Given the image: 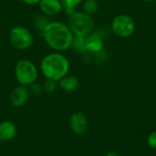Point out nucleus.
<instances>
[{
    "instance_id": "0eeeda50",
    "label": "nucleus",
    "mask_w": 156,
    "mask_h": 156,
    "mask_svg": "<svg viewBox=\"0 0 156 156\" xmlns=\"http://www.w3.org/2000/svg\"><path fill=\"white\" fill-rule=\"evenodd\" d=\"M69 128L77 135L83 134L88 129V119L86 115L82 112H77L70 115L69 117Z\"/></svg>"
},
{
    "instance_id": "f3484780",
    "label": "nucleus",
    "mask_w": 156,
    "mask_h": 156,
    "mask_svg": "<svg viewBox=\"0 0 156 156\" xmlns=\"http://www.w3.org/2000/svg\"><path fill=\"white\" fill-rule=\"evenodd\" d=\"M42 87L43 91H45L46 93H53L54 91H56L58 88V82L55 80L46 79V80L42 83Z\"/></svg>"
},
{
    "instance_id": "f03ea898",
    "label": "nucleus",
    "mask_w": 156,
    "mask_h": 156,
    "mask_svg": "<svg viewBox=\"0 0 156 156\" xmlns=\"http://www.w3.org/2000/svg\"><path fill=\"white\" fill-rule=\"evenodd\" d=\"M70 63L69 58L61 52H51L45 56L40 62V71L47 80L58 82L69 74Z\"/></svg>"
},
{
    "instance_id": "a211bd4d",
    "label": "nucleus",
    "mask_w": 156,
    "mask_h": 156,
    "mask_svg": "<svg viewBox=\"0 0 156 156\" xmlns=\"http://www.w3.org/2000/svg\"><path fill=\"white\" fill-rule=\"evenodd\" d=\"M28 90H29V93L30 94H33L35 96H38L40 95L42 92H43V87H42V84L38 83V82H34L32 83L31 85H29L28 87Z\"/></svg>"
},
{
    "instance_id": "20e7f679",
    "label": "nucleus",
    "mask_w": 156,
    "mask_h": 156,
    "mask_svg": "<svg viewBox=\"0 0 156 156\" xmlns=\"http://www.w3.org/2000/svg\"><path fill=\"white\" fill-rule=\"evenodd\" d=\"M15 78L19 85L28 87L38 78V69L35 63L27 58L18 60L15 66Z\"/></svg>"
},
{
    "instance_id": "6e6552de",
    "label": "nucleus",
    "mask_w": 156,
    "mask_h": 156,
    "mask_svg": "<svg viewBox=\"0 0 156 156\" xmlns=\"http://www.w3.org/2000/svg\"><path fill=\"white\" fill-rule=\"evenodd\" d=\"M30 97L28 88L19 85L16 87L10 93V102L16 108H21L25 106Z\"/></svg>"
},
{
    "instance_id": "f257e3e1",
    "label": "nucleus",
    "mask_w": 156,
    "mask_h": 156,
    "mask_svg": "<svg viewBox=\"0 0 156 156\" xmlns=\"http://www.w3.org/2000/svg\"><path fill=\"white\" fill-rule=\"evenodd\" d=\"M46 44L54 51L63 52L71 47L74 35L68 24L62 21H50L42 32Z\"/></svg>"
},
{
    "instance_id": "7ed1b4c3",
    "label": "nucleus",
    "mask_w": 156,
    "mask_h": 156,
    "mask_svg": "<svg viewBox=\"0 0 156 156\" xmlns=\"http://www.w3.org/2000/svg\"><path fill=\"white\" fill-rule=\"evenodd\" d=\"M68 26L74 36L87 37L94 30V20L83 11H75L69 16Z\"/></svg>"
},
{
    "instance_id": "412c9836",
    "label": "nucleus",
    "mask_w": 156,
    "mask_h": 156,
    "mask_svg": "<svg viewBox=\"0 0 156 156\" xmlns=\"http://www.w3.org/2000/svg\"><path fill=\"white\" fill-rule=\"evenodd\" d=\"M105 156H119V154H116V153H114V152H110V153H108Z\"/></svg>"
},
{
    "instance_id": "9b49d317",
    "label": "nucleus",
    "mask_w": 156,
    "mask_h": 156,
    "mask_svg": "<svg viewBox=\"0 0 156 156\" xmlns=\"http://www.w3.org/2000/svg\"><path fill=\"white\" fill-rule=\"evenodd\" d=\"M16 126L10 121H3L0 122V143H7L12 141L16 135Z\"/></svg>"
},
{
    "instance_id": "f8f14e48",
    "label": "nucleus",
    "mask_w": 156,
    "mask_h": 156,
    "mask_svg": "<svg viewBox=\"0 0 156 156\" xmlns=\"http://www.w3.org/2000/svg\"><path fill=\"white\" fill-rule=\"evenodd\" d=\"M58 87L65 92H74L80 87V80L74 75H66L58 81Z\"/></svg>"
},
{
    "instance_id": "4be33fe9",
    "label": "nucleus",
    "mask_w": 156,
    "mask_h": 156,
    "mask_svg": "<svg viewBox=\"0 0 156 156\" xmlns=\"http://www.w3.org/2000/svg\"><path fill=\"white\" fill-rule=\"evenodd\" d=\"M144 1L146 3H153V2H155L156 0H144Z\"/></svg>"
},
{
    "instance_id": "4468645a",
    "label": "nucleus",
    "mask_w": 156,
    "mask_h": 156,
    "mask_svg": "<svg viewBox=\"0 0 156 156\" xmlns=\"http://www.w3.org/2000/svg\"><path fill=\"white\" fill-rule=\"evenodd\" d=\"M70 48L77 53H80V54L85 53L86 52V49H85V37L74 36Z\"/></svg>"
},
{
    "instance_id": "dca6fc26",
    "label": "nucleus",
    "mask_w": 156,
    "mask_h": 156,
    "mask_svg": "<svg viewBox=\"0 0 156 156\" xmlns=\"http://www.w3.org/2000/svg\"><path fill=\"white\" fill-rule=\"evenodd\" d=\"M50 21L51 20L49 19V16L42 14L36 17V19L34 21V27L37 31L42 33L44 31V29L47 27V26L50 23Z\"/></svg>"
},
{
    "instance_id": "39448f33",
    "label": "nucleus",
    "mask_w": 156,
    "mask_h": 156,
    "mask_svg": "<svg viewBox=\"0 0 156 156\" xmlns=\"http://www.w3.org/2000/svg\"><path fill=\"white\" fill-rule=\"evenodd\" d=\"M9 42L11 46L17 50H27L32 47L34 37L27 27L23 26H16L9 31Z\"/></svg>"
},
{
    "instance_id": "aec40b11",
    "label": "nucleus",
    "mask_w": 156,
    "mask_h": 156,
    "mask_svg": "<svg viewBox=\"0 0 156 156\" xmlns=\"http://www.w3.org/2000/svg\"><path fill=\"white\" fill-rule=\"evenodd\" d=\"M20 1L22 3H24L26 5H34L40 2V0H20Z\"/></svg>"
},
{
    "instance_id": "2eb2a0df",
    "label": "nucleus",
    "mask_w": 156,
    "mask_h": 156,
    "mask_svg": "<svg viewBox=\"0 0 156 156\" xmlns=\"http://www.w3.org/2000/svg\"><path fill=\"white\" fill-rule=\"evenodd\" d=\"M63 9H65V12L68 16H70L76 11V8L82 4L83 0H60Z\"/></svg>"
},
{
    "instance_id": "1a4fd4ad",
    "label": "nucleus",
    "mask_w": 156,
    "mask_h": 156,
    "mask_svg": "<svg viewBox=\"0 0 156 156\" xmlns=\"http://www.w3.org/2000/svg\"><path fill=\"white\" fill-rule=\"evenodd\" d=\"M38 5L41 13L48 16H57L63 10L60 0H40Z\"/></svg>"
},
{
    "instance_id": "423d86ee",
    "label": "nucleus",
    "mask_w": 156,
    "mask_h": 156,
    "mask_svg": "<svg viewBox=\"0 0 156 156\" xmlns=\"http://www.w3.org/2000/svg\"><path fill=\"white\" fill-rule=\"evenodd\" d=\"M135 22L130 16L126 14H121L116 16L112 24V31L119 37L126 38L131 37L135 31Z\"/></svg>"
},
{
    "instance_id": "ddd939ff",
    "label": "nucleus",
    "mask_w": 156,
    "mask_h": 156,
    "mask_svg": "<svg viewBox=\"0 0 156 156\" xmlns=\"http://www.w3.org/2000/svg\"><path fill=\"white\" fill-rule=\"evenodd\" d=\"M99 10L98 0H83L82 2V11L88 15H94Z\"/></svg>"
},
{
    "instance_id": "6ab92c4d",
    "label": "nucleus",
    "mask_w": 156,
    "mask_h": 156,
    "mask_svg": "<svg viewBox=\"0 0 156 156\" xmlns=\"http://www.w3.org/2000/svg\"><path fill=\"white\" fill-rule=\"evenodd\" d=\"M147 144L151 148L156 149V132H154V133H150L148 135Z\"/></svg>"
},
{
    "instance_id": "9d476101",
    "label": "nucleus",
    "mask_w": 156,
    "mask_h": 156,
    "mask_svg": "<svg viewBox=\"0 0 156 156\" xmlns=\"http://www.w3.org/2000/svg\"><path fill=\"white\" fill-rule=\"evenodd\" d=\"M103 39L102 37L97 33H91L85 37V49L86 52L97 54L103 49Z\"/></svg>"
}]
</instances>
